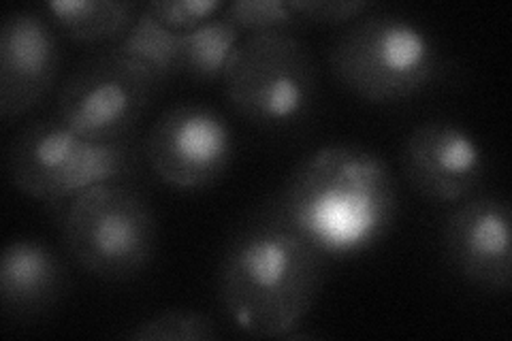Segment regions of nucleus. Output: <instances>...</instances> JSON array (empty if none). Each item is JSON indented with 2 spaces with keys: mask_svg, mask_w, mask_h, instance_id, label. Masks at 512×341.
I'll list each match as a JSON object with an SVG mask.
<instances>
[{
  "mask_svg": "<svg viewBox=\"0 0 512 341\" xmlns=\"http://www.w3.org/2000/svg\"><path fill=\"white\" fill-rule=\"evenodd\" d=\"M64 290L58 254L39 239H15L0 256V301L7 314L37 316L52 307Z\"/></svg>",
  "mask_w": 512,
  "mask_h": 341,
  "instance_id": "12",
  "label": "nucleus"
},
{
  "mask_svg": "<svg viewBox=\"0 0 512 341\" xmlns=\"http://www.w3.org/2000/svg\"><path fill=\"white\" fill-rule=\"evenodd\" d=\"M274 209L325 258L357 256L393 229L397 182L376 152L333 143L291 173Z\"/></svg>",
  "mask_w": 512,
  "mask_h": 341,
  "instance_id": "1",
  "label": "nucleus"
},
{
  "mask_svg": "<svg viewBox=\"0 0 512 341\" xmlns=\"http://www.w3.org/2000/svg\"><path fill=\"white\" fill-rule=\"evenodd\" d=\"M288 5L306 24H348L359 20L374 5L367 0H288Z\"/></svg>",
  "mask_w": 512,
  "mask_h": 341,
  "instance_id": "19",
  "label": "nucleus"
},
{
  "mask_svg": "<svg viewBox=\"0 0 512 341\" xmlns=\"http://www.w3.org/2000/svg\"><path fill=\"white\" fill-rule=\"evenodd\" d=\"M325 280V256L276 209L244 226L218 273V297L239 331L293 337Z\"/></svg>",
  "mask_w": 512,
  "mask_h": 341,
  "instance_id": "2",
  "label": "nucleus"
},
{
  "mask_svg": "<svg viewBox=\"0 0 512 341\" xmlns=\"http://www.w3.org/2000/svg\"><path fill=\"white\" fill-rule=\"evenodd\" d=\"M163 184L197 192L214 186L233 158V133L220 113L203 103H180L160 113L143 145Z\"/></svg>",
  "mask_w": 512,
  "mask_h": 341,
  "instance_id": "8",
  "label": "nucleus"
},
{
  "mask_svg": "<svg viewBox=\"0 0 512 341\" xmlns=\"http://www.w3.org/2000/svg\"><path fill=\"white\" fill-rule=\"evenodd\" d=\"M242 39L244 32L224 15L182 32L178 73L197 81L222 79L224 67Z\"/></svg>",
  "mask_w": 512,
  "mask_h": 341,
  "instance_id": "14",
  "label": "nucleus"
},
{
  "mask_svg": "<svg viewBox=\"0 0 512 341\" xmlns=\"http://www.w3.org/2000/svg\"><path fill=\"white\" fill-rule=\"evenodd\" d=\"M60 231L73 261L107 282L133 280L156 252L154 211L124 180L96 184L64 201Z\"/></svg>",
  "mask_w": 512,
  "mask_h": 341,
  "instance_id": "4",
  "label": "nucleus"
},
{
  "mask_svg": "<svg viewBox=\"0 0 512 341\" xmlns=\"http://www.w3.org/2000/svg\"><path fill=\"white\" fill-rule=\"evenodd\" d=\"M180 41L182 32L169 30L143 7L133 28L126 32V37L109 47H114L118 54L146 67L163 86L171 77L180 75Z\"/></svg>",
  "mask_w": 512,
  "mask_h": 341,
  "instance_id": "15",
  "label": "nucleus"
},
{
  "mask_svg": "<svg viewBox=\"0 0 512 341\" xmlns=\"http://www.w3.org/2000/svg\"><path fill=\"white\" fill-rule=\"evenodd\" d=\"M7 167L11 184L26 197L58 205L96 184L128 180L139 165L128 141H92L54 118L22 128Z\"/></svg>",
  "mask_w": 512,
  "mask_h": 341,
  "instance_id": "6",
  "label": "nucleus"
},
{
  "mask_svg": "<svg viewBox=\"0 0 512 341\" xmlns=\"http://www.w3.org/2000/svg\"><path fill=\"white\" fill-rule=\"evenodd\" d=\"M220 0H154L146 5V11L173 32H188L214 18L222 11Z\"/></svg>",
  "mask_w": 512,
  "mask_h": 341,
  "instance_id": "18",
  "label": "nucleus"
},
{
  "mask_svg": "<svg viewBox=\"0 0 512 341\" xmlns=\"http://www.w3.org/2000/svg\"><path fill=\"white\" fill-rule=\"evenodd\" d=\"M54 22L77 43L116 45L137 22L141 9L124 0H54L47 3Z\"/></svg>",
  "mask_w": 512,
  "mask_h": 341,
  "instance_id": "13",
  "label": "nucleus"
},
{
  "mask_svg": "<svg viewBox=\"0 0 512 341\" xmlns=\"http://www.w3.org/2000/svg\"><path fill=\"white\" fill-rule=\"evenodd\" d=\"M137 341H216L220 339L214 318L192 310H167L135 324L126 333Z\"/></svg>",
  "mask_w": 512,
  "mask_h": 341,
  "instance_id": "16",
  "label": "nucleus"
},
{
  "mask_svg": "<svg viewBox=\"0 0 512 341\" xmlns=\"http://www.w3.org/2000/svg\"><path fill=\"white\" fill-rule=\"evenodd\" d=\"M222 15L248 35L297 32L308 26L284 0H235L231 5H224Z\"/></svg>",
  "mask_w": 512,
  "mask_h": 341,
  "instance_id": "17",
  "label": "nucleus"
},
{
  "mask_svg": "<svg viewBox=\"0 0 512 341\" xmlns=\"http://www.w3.org/2000/svg\"><path fill=\"white\" fill-rule=\"evenodd\" d=\"M158 88L160 81L146 67L105 47L64 79L56 118L92 141H128Z\"/></svg>",
  "mask_w": 512,
  "mask_h": 341,
  "instance_id": "7",
  "label": "nucleus"
},
{
  "mask_svg": "<svg viewBox=\"0 0 512 341\" xmlns=\"http://www.w3.org/2000/svg\"><path fill=\"white\" fill-rule=\"evenodd\" d=\"M222 86L237 116L267 131H286L310 116L318 67L295 32H256L233 50Z\"/></svg>",
  "mask_w": 512,
  "mask_h": 341,
  "instance_id": "5",
  "label": "nucleus"
},
{
  "mask_svg": "<svg viewBox=\"0 0 512 341\" xmlns=\"http://www.w3.org/2000/svg\"><path fill=\"white\" fill-rule=\"evenodd\" d=\"M402 173L421 199L459 205L474 197L485 177V154L466 128L451 120H429L404 141Z\"/></svg>",
  "mask_w": 512,
  "mask_h": 341,
  "instance_id": "9",
  "label": "nucleus"
},
{
  "mask_svg": "<svg viewBox=\"0 0 512 341\" xmlns=\"http://www.w3.org/2000/svg\"><path fill=\"white\" fill-rule=\"evenodd\" d=\"M444 250L463 280L487 292L512 288L510 203L493 194H474L444 224Z\"/></svg>",
  "mask_w": 512,
  "mask_h": 341,
  "instance_id": "11",
  "label": "nucleus"
},
{
  "mask_svg": "<svg viewBox=\"0 0 512 341\" xmlns=\"http://www.w3.org/2000/svg\"><path fill=\"white\" fill-rule=\"evenodd\" d=\"M62 64L56 30L39 11H11L0 26V118L11 122L54 90Z\"/></svg>",
  "mask_w": 512,
  "mask_h": 341,
  "instance_id": "10",
  "label": "nucleus"
},
{
  "mask_svg": "<svg viewBox=\"0 0 512 341\" xmlns=\"http://www.w3.org/2000/svg\"><path fill=\"white\" fill-rule=\"evenodd\" d=\"M329 71L367 103H397L427 90L442 73V52L429 32L397 13L361 15L329 47Z\"/></svg>",
  "mask_w": 512,
  "mask_h": 341,
  "instance_id": "3",
  "label": "nucleus"
}]
</instances>
